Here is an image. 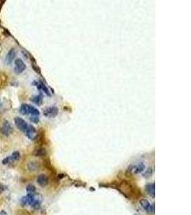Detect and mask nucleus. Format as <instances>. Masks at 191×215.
<instances>
[{
  "instance_id": "obj_4",
  "label": "nucleus",
  "mask_w": 191,
  "mask_h": 215,
  "mask_svg": "<svg viewBox=\"0 0 191 215\" xmlns=\"http://www.w3.org/2000/svg\"><path fill=\"white\" fill-rule=\"evenodd\" d=\"M19 158H20V153L19 151H14L11 156H7V158H4L2 161L3 164H8L10 163L14 162V161H19Z\"/></svg>"
},
{
  "instance_id": "obj_2",
  "label": "nucleus",
  "mask_w": 191,
  "mask_h": 215,
  "mask_svg": "<svg viewBox=\"0 0 191 215\" xmlns=\"http://www.w3.org/2000/svg\"><path fill=\"white\" fill-rule=\"evenodd\" d=\"M14 64L15 66L14 71V73H16V74H21V73L25 71L26 68H27L25 63H24L22 59L20 58L17 59V60H15Z\"/></svg>"
},
{
  "instance_id": "obj_9",
  "label": "nucleus",
  "mask_w": 191,
  "mask_h": 215,
  "mask_svg": "<svg viewBox=\"0 0 191 215\" xmlns=\"http://www.w3.org/2000/svg\"><path fill=\"white\" fill-rule=\"evenodd\" d=\"M15 56H16V51H15L14 49H10V51L8 52V53L6 55L5 63L8 65H10L12 62V61L14 60V59L15 58Z\"/></svg>"
},
{
  "instance_id": "obj_15",
  "label": "nucleus",
  "mask_w": 191,
  "mask_h": 215,
  "mask_svg": "<svg viewBox=\"0 0 191 215\" xmlns=\"http://www.w3.org/2000/svg\"><path fill=\"white\" fill-rule=\"evenodd\" d=\"M27 192L28 193V194H34L35 191H36V188L33 184H28L27 186Z\"/></svg>"
},
{
  "instance_id": "obj_3",
  "label": "nucleus",
  "mask_w": 191,
  "mask_h": 215,
  "mask_svg": "<svg viewBox=\"0 0 191 215\" xmlns=\"http://www.w3.org/2000/svg\"><path fill=\"white\" fill-rule=\"evenodd\" d=\"M59 113V110L56 106H51V107L47 108L44 110V115L48 118H54Z\"/></svg>"
},
{
  "instance_id": "obj_5",
  "label": "nucleus",
  "mask_w": 191,
  "mask_h": 215,
  "mask_svg": "<svg viewBox=\"0 0 191 215\" xmlns=\"http://www.w3.org/2000/svg\"><path fill=\"white\" fill-rule=\"evenodd\" d=\"M1 131L3 135H6V136H9L10 135H11L13 133V128L10 125V122L5 121L3 123L2 126H1Z\"/></svg>"
},
{
  "instance_id": "obj_21",
  "label": "nucleus",
  "mask_w": 191,
  "mask_h": 215,
  "mask_svg": "<svg viewBox=\"0 0 191 215\" xmlns=\"http://www.w3.org/2000/svg\"><path fill=\"white\" fill-rule=\"evenodd\" d=\"M0 215H7V212L4 211L0 212Z\"/></svg>"
},
{
  "instance_id": "obj_11",
  "label": "nucleus",
  "mask_w": 191,
  "mask_h": 215,
  "mask_svg": "<svg viewBox=\"0 0 191 215\" xmlns=\"http://www.w3.org/2000/svg\"><path fill=\"white\" fill-rule=\"evenodd\" d=\"M27 115L30 114L31 115H36V116H39V115L40 114V112L37 108L28 104L27 105Z\"/></svg>"
},
{
  "instance_id": "obj_8",
  "label": "nucleus",
  "mask_w": 191,
  "mask_h": 215,
  "mask_svg": "<svg viewBox=\"0 0 191 215\" xmlns=\"http://www.w3.org/2000/svg\"><path fill=\"white\" fill-rule=\"evenodd\" d=\"M33 83H34V85H35V86H36L37 88H38V90H39V91H42L47 95L51 96V93H50V91H49V89H48V88H47V87L46 86L45 84H44L43 82H42V81H39V82L34 81Z\"/></svg>"
},
{
  "instance_id": "obj_1",
  "label": "nucleus",
  "mask_w": 191,
  "mask_h": 215,
  "mask_svg": "<svg viewBox=\"0 0 191 215\" xmlns=\"http://www.w3.org/2000/svg\"><path fill=\"white\" fill-rule=\"evenodd\" d=\"M14 123L16 125L17 128L19 130H20L21 131L25 132L27 130V127H28L29 125L27 124V122L25 121L23 118H20V117H15L14 118Z\"/></svg>"
},
{
  "instance_id": "obj_13",
  "label": "nucleus",
  "mask_w": 191,
  "mask_h": 215,
  "mask_svg": "<svg viewBox=\"0 0 191 215\" xmlns=\"http://www.w3.org/2000/svg\"><path fill=\"white\" fill-rule=\"evenodd\" d=\"M31 100L33 103H34L35 104L40 106L43 103V95H42V93H40L38 95L33 96V97H31Z\"/></svg>"
},
{
  "instance_id": "obj_16",
  "label": "nucleus",
  "mask_w": 191,
  "mask_h": 215,
  "mask_svg": "<svg viewBox=\"0 0 191 215\" xmlns=\"http://www.w3.org/2000/svg\"><path fill=\"white\" fill-rule=\"evenodd\" d=\"M46 153H47V151H46L45 149H43V148H40V149H38L35 151L34 154L37 156H45Z\"/></svg>"
},
{
  "instance_id": "obj_12",
  "label": "nucleus",
  "mask_w": 191,
  "mask_h": 215,
  "mask_svg": "<svg viewBox=\"0 0 191 215\" xmlns=\"http://www.w3.org/2000/svg\"><path fill=\"white\" fill-rule=\"evenodd\" d=\"M37 181L38 184L40 185L41 187H45V186L48 184V178H47V176L45 174L39 175Z\"/></svg>"
},
{
  "instance_id": "obj_6",
  "label": "nucleus",
  "mask_w": 191,
  "mask_h": 215,
  "mask_svg": "<svg viewBox=\"0 0 191 215\" xmlns=\"http://www.w3.org/2000/svg\"><path fill=\"white\" fill-rule=\"evenodd\" d=\"M145 169V165L143 162H139L137 164H134L130 167V170L133 174H140L142 173Z\"/></svg>"
},
{
  "instance_id": "obj_19",
  "label": "nucleus",
  "mask_w": 191,
  "mask_h": 215,
  "mask_svg": "<svg viewBox=\"0 0 191 215\" xmlns=\"http://www.w3.org/2000/svg\"><path fill=\"white\" fill-rule=\"evenodd\" d=\"M30 120H31L32 123H38L39 122V116H36V115H31V116L30 117Z\"/></svg>"
},
{
  "instance_id": "obj_17",
  "label": "nucleus",
  "mask_w": 191,
  "mask_h": 215,
  "mask_svg": "<svg viewBox=\"0 0 191 215\" xmlns=\"http://www.w3.org/2000/svg\"><path fill=\"white\" fill-rule=\"evenodd\" d=\"M37 163L32 161V162H30L28 164V167L30 169V170H36L37 168Z\"/></svg>"
},
{
  "instance_id": "obj_14",
  "label": "nucleus",
  "mask_w": 191,
  "mask_h": 215,
  "mask_svg": "<svg viewBox=\"0 0 191 215\" xmlns=\"http://www.w3.org/2000/svg\"><path fill=\"white\" fill-rule=\"evenodd\" d=\"M146 191L148 192V194H150V196H154L155 194V184H147L146 187Z\"/></svg>"
},
{
  "instance_id": "obj_20",
  "label": "nucleus",
  "mask_w": 191,
  "mask_h": 215,
  "mask_svg": "<svg viewBox=\"0 0 191 215\" xmlns=\"http://www.w3.org/2000/svg\"><path fill=\"white\" fill-rule=\"evenodd\" d=\"M32 65L33 69H34V71H36V73H39V74H40V72H41L40 68H39V67H38L37 65H36V64H35V62H32Z\"/></svg>"
},
{
  "instance_id": "obj_10",
  "label": "nucleus",
  "mask_w": 191,
  "mask_h": 215,
  "mask_svg": "<svg viewBox=\"0 0 191 215\" xmlns=\"http://www.w3.org/2000/svg\"><path fill=\"white\" fill-rule=\"evenodd\" d=\"M140 204L141 205V207L145 210L148 212L151 213L153 211V207H152V204L150 203L147 199H141L140 201Z\"/></svg>"
},
{
  "instance_id": "obj_22",
  "label": "nucleus",
  "mask_w": 191,
  "mask_h": 215,
  "mask_svg": "<svg viewBox=\"0 0 191 215\" xmlns=\"http://www.w3.org/2000/svg\"><path fill=\"white\" fill-rule=\"evenodd\" d=\"M0 25H1V24H0Z\"/></svg>"
},
{
  "instance_id": "obj_18",
  "label": "nucleus",
  "mask_w": 191,
  "mask_h": 215,
  "mask_svg": "<svg viewBox=\"0 0 191 215\" xmlns=\"http://www.w3.org/2000/svg\"><path fill=\"white\" fill-rule=\"evenodd\" d=\"M7 83V76H4V77H1L0 76V88L4 86L5 83Z\"/></svg>"
},
{
  "instance_id": "obj_7",
  "label": "nucleus",
  "mask_w": 191,
  "mask_h": 215,
  "mask_svg": "<svg viewBox=\"0 0 191 215\" xmlns=\"http://www.w3.org/2000/svg\"><path fill=\"white\" fill-rule=\"evenodd\" d=\"M24 133H25L26 135H27L30 140H34L35 138H37V135L36 129H35L34 126H32V125L28 126L27 130H26V131Z\"/></svg>"
}]
</instances>
